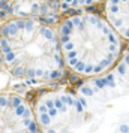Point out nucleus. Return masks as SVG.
<instances>
[{
  "mask_svg": "<svg viewBox=\"0 0 129 133\" xmlns=\"http://www.w3.org/2000/svg\"><path fill=\"white\" fill-rule=\"evenodd\" d=\"M104 17L123 41H129V0H105Z\"/></svg>",
  "mask_w": 129,
  "mask_h": 133,
  "instance_id": "5",
  "label": "nucleus"
},
{
  "mask_svg": "<svg viewBox=\"0 0 129 133\" xmlns=\"http://www.w3.org/2000/svg\"><path fill=\"white\" fill-rule=\"evenodd\" d=\"M41 133H80L87 124V109L78 97L68 93H50L36 102Z\"/></svg>",
  "mask_w": 129,
  "mask_h": 133,
  "instance_id": "3",
  "label": "nucleus"
},
{
  "mask_svg": "<svg viewBox=\"0 0 129 133\" xmlns=\"http://www.w3.org/2000/svg\"><path fill=\"white\" fill-rule=\"evenodd\" d=\"M0 133H41L36 114L24 97L0 93Z\"/></svg>",
  "mask_w": 129,
  "mask_h": 133,
  "instance_id": "4",
  "label": "nucleus"
},
{
  "mask_svg": "<svg viewBox=\"0 0 129 133\" xmlns=\"http://www.w3.org/2000/svg\"><path fill=\"white\" fill-rule=\"evenodd\" d=\"M102 0H60L62 6L69 9H81V8H90Z\"/></svg>",
  "mask_w": 129,
  "mask_h": 133,
  "instance_id": "6",
  "label": "nucleus"
},
{
  "mask_svg": "<svg viewBox=\"0 0 129 133\" xmlns=\"http://www.w3.org/2000/svg\"><path fill=\"white\" fill-rule=\"evenodd\" d=\"M0 52L11 73L29 84L57 81L65 73L59 37L41 19L17 18L2 25Z\"/></svg>",
  "mask_w": 129,
  "mask_h": 133,
  "instance_id": "1",
  "label": "nucleus"
},
{
  "mask_svg": "<svg viewBox=\"0 0 129 133\" xmlns=\"http://www.w3.org/2000/svg\"><path fill=\"white\" fill-rule=\"evenodd\" d=\"M65 64L80 76H99L111 70L123 52V39L105 17L72 9L59 29Z\"/></svg>",
  "mask_w": 129,
  "mask_h": 133,
  "instance_id": "2",
  "label": "nucleus"
}]
</instances>
